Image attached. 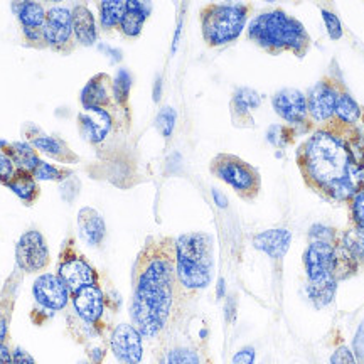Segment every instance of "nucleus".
<instances>
[{
	"instance_id": "f257e3e1",
	"label": "nucleus",
	"mask_w": 364,
	"mask_h": 364,
	"mask_svg": "<svg viewBox=\"0 0 364 364\" xmlns=\"http://www.w3.org/2000/svg\"><path fill=\"white\" fill-rule=\"evenodd\" d=\"M132 326L144 339H157L181 321L191 299L177 279L176 238L150 236L134 265Z\"/></svg>"
},
{
	"instance_id": "f03ea898",
	"label": "nucleus",
	"mask_w": 364,
	"mask_h": 364,
	"mask_svg": "<svg viewBox=\"0 0 364 364\" xmlns=\"http://www.w3.org/2000/svg\"><path fill=\"white\" fill-rule=\"evenodd\" d=\"M363 152L351 140L329 130L316 129L299 145L295 162L306 186L332 203H346L356 194L349 169Z\"/></svg>"
},
{
	"instance_id": "7ed1b4c3",
	"label": "nucleus",
	"mask_w": 364,
	"mask_h": 364,
	"mask_svg": "<svg viewBox=\"0 0 364 364\" xmlns=\"http://www.w3.org/2000/svg\"><path fill=\"white\" fill-rule=\"evenodd\" d=\"M248 39L272 56L292 53L304 58L312 46L306 26L280 7L267 9L255 16L248 26Z\"/></svg>"
},
{
	"instance_id": "20e7f679",
	"label": "nucleus",
	"mask_w": 364,
	"mask_h": 364,
	"mask_svg": "<svg viewBox=\"0 0 364 364\" xmlns=\"http://www.w3.org/2000/svg\"><path fill=\"white\" fill-rule=\"evenodd\" d=\"M177 279L186 294L194 295L211 284L215 272V241L208 233L181 235L176 240Z\"/></svg>"
},
{
	"instance_id": "39448f33",
	"label": "nucleus",
	"mask_w": 364,
	"mask_h": 364,
	"mask_svg": "<svg viewBox=\"0 0 364 364\" xmlns=\"http://www.w3.org/2000/svg\"><path fill=\"white\" fill-rule=\"evenodd\" d=\"M336 245L311 241L304 253L307 275V295L317 309L327 307L336 297L339 282L336 279Z\"/></svg>"
},
{
	"instance_id": "423d86ee",
	"label": "nucleus",
	"mask_w": 364,
	"mask_h": 364,
	"mask_svg": "<svg viewBox=\"0 0 364 364\" xmlns=\"http://www.w3.org/2000/svg\"><path fill=\"white\" fill-rule=\"evenodd\" d=\"M253 4H206L199 11L203 39L209 48L233 43L243 33Z\"/></svg>"
},
{
	"instance_id": "0eeeda50",
	"label": "nucleus",
	"mask_w": 364,
	"mask_h": 364,
	"mask_svg": "<svg viewBox=\"0 0 364 364\" xmlns=\"http://www.w3.org/2000/svg\"><path fill=\"white\" fill-rule=\"evenodd\" d=\"M209 171L225 182L245 201H253L262 191V176L258 169L233 154H218L209 164Z\"/></svg>"
},
{
	"instance_id": "6e6552de",
	"label": "nucleus",
	"mask_w": 364,
	"mask_h": 364,
	"mask_svg": "<svg viewBox=\"0 0 364 364\" xmlns=\"http://www.w3.org/2000/svg\"><path fill=\"white\" fill-rule=\"evenodd\" d=\"M344 86L338 61H332L329 71L312 86L307 95L309 113H311L316 129L327 125L334 118L336 100L341 88Z\"/></svg>"
},
{
	"instance_id": "1a4fd4ad",
	"label": "nucleus",
	"mask_w": 364,
	"mask_h": 364,
	"mask_svg": "<svg viewBox=\"0 0 364 364\" xmlns=\"http://www.w3.org/2000/svg\"><path fill=\"white\" fill-rule=\"evenodd\" d=\"M58 277L68 287L70 294L88 285H98V272L75 245V238L63 243L58 260Z\"/></svg>"
},
{
	"instance_id": "9d476101",
	"label": "nucleus",
	"mask_w": 364,
	"mask_h": 364,
	"mask_svg": "<svg viewBox=\"0 0 364 364\" xmlns=\"http://www.w3.org/2000/svg\"><path fill=\"white\" fill-rule=\"evenodd\" d=\"M277 115L284 118L287 125L297 130V134H312L316 130L311 113H309L307 97L300 90L284 88L277 91L272 98Z\"/></svg>"
},
{
	"instance_id": "9b49d317",
	"label": "nucleus",
	"mask_w": 364,
	"mask_h": 364,
	"mask_svg": "<svg viewBox=\"0 0 364 364\" xmlns=\"http://www.w3.org/2000/svg\"><path fill=\"white\" fill-rule=\"evenodd\" d=\"M44 43L53 51L70 54L75 51L76 39L73 31V14L66 7H51L46 12L43 26Z\"/></svg>"
},
{
	"instance_id": "f8f14e48",
	"label": "nucleus",
	"mask_w": 364,
	"mask_h": 364,
	"mask_svg": "<svg viewBox=\"0 0 364 364\" xmlns=\"http://www.w3.org/2000/svg\"><path fill=\"white\" fill-rule=\"evenodd\" d=\"M17 267L26 273H36L48 268L51 262L44 236L38 230H31L21 236L16 247Z\"/></svg>"
},
{
	"instance_id": "ddd939ff",
	"label": "nucleus",
	"mask_w": 364,
	"mask_h": 364,
	"mask_svg": "<svg viewBox=\"0 0 364 364\" xmlns=\"http://www.w3.org/2000/svg\"><path fill=\"white\" fill-rule=\"evenodd\" d=\"M73 312L91 329H103L105 317V295L100 285H88L80 289L78 292L71 294Z\"/></svg>"
},
{
	"instance_id": "4468645a",
	"label": "nucleus",
	"mask_w": 364,
	"mask_h": 364,
	"mask_svg": "<svg viewBox=\"0 0 364 364\" xmlns=\"http://www.w3.org/2000/svg\"><path fill=\"white\" fill-rule=\"evenodd\" d=\"M156 364H211V359L199 344L169 336L157 351Z\"/></svg>"
},
{
	"instance_id": "2eb2a0df",
	"label": "nucleus",
	"mask_w": 364,
	"mask_h": 364,
	"mask_svg": "<svg viewBox=\"0 0 364 364\" xmlns=\"http://www.w3.org/2000/svg\"><path fill=\"white\" fill-rule=\"evenodd\" d=\"M33 295L36 304L51 316L54 312L66 309L70 302V290L54 273H44L34 282Z\"/></svg>"
},
{
	"instance_id": "dca6fc26",
	"label": "nucleus",
	"mask_w": 364,
	"mask_h": 364,
	"mask_svg": "<svg viewBox=\"0 0 364 364\" xmlns=\"http://www.w3.org/2000/svg\"><path fill=\"white\" fill-rule=\"evenodd\" d=\"M142 334L132 324H118L112 332L110 346L120 364H139L142 361Z\"/></svg>"
},
{
	"instance_id": "f3484780",
	"label": "nucleus",
	"mask_w": 364,
	"mask_h": 364,
	"mask_svg": "<svg viewBox=\"0 0 364 364\" xmlns=\"http://www.w3.org/2000/svg\"><path fill=\"white\" fill-rule=\"evenodd\" d=\"M113 127L112 113L107 108H83L78 115V129L90 144H100L110 135Z\"/></svg>"
},
{
	"instance_id": "a211bd4d",
	"label": "nucleus",
	"mask_w": 364,
	"mask_h": 364,
	"mask_svg": "<svg viewBox=\"0 0 364 364\" xmlns=\"http://www.w3.org/2000/svg\"><path fill=\"white\" fill-rule=\"evenodd\" d=\"M26 135H27V140H29V145H33L34 149H38L39 152L46 154V156L53 157L54 161L63 162V164L78 162V156L68 147V144L56 139V136H49L43 134L38 127L34 125L27 127Z\"/></svg>"
},
{
	"instance_id": "6ab92c4d",
	"label": "nucleus",
	"mask_w": 364,
	"mask_h": 364,
	"mask_svg": "<svg viewBox=\"0 0 364 364\" xmlns=\"http://www.w3.org/2000/svg\"><path fill=\"white\" fill-rule=\"evenodd\" d=\"M262 105L260 93L252 88H238L231 97L230 112L231 120L241 129H252L255 125L253 112Z\"/></svg>"
},
{
	"instance_id": "aec40b11",
	"label": "nucleus",
	"mask_w": 364,
	"mask_h": 364,
	"mask_svg": "<svg viewBox=\"0 0 364 364\" xmlns=\"http://www.w3.org/2000/svg\"><path fill=\"white\" fill-rule=\"evenodd\" d=\"M113 100V81L105 73H98L81 91L83 108H110Z\"/></svg>"
},
{
	"instance_id": "412c9836",
	"label": "nucleus",
	"mask_w": 364,
	"mask_h": 364,
	"mask_svg": "<svg viewBox=\"0 0 364 364\" xmlns=\"http://www.w3.org/2000/svg\"><path fill=\"white\" fill-rule=\"evenodd\" d=\"M290 241H292V235L284 228L267 230L253 236L255 248L262 250L263 253H267L270 258H275V260H282L285 257V253L289 252Z\"/></svg>"
},
{
	"instance_id": "4be33fe9",
	"label": "nucleus",
	"mask_w": 364,
	"mask_h": 364,
	"mask_svg": "<svg viewBox=\"0 0 364 364\" xmlns=\"http://www.w3.org/2000/svg\"><path fill=\"white\" fill-rule=\"evenodd\" d=\"M73 14V31H75L76 43L81 46H93L97 43V22L95 16L85 4H80L71 11Z\"/></svg>"
},
{
	"instance_id": "5701e85b",
	"label": "nucleus",
	"mask_w": 364,
	"mask_h": 364,
	"mask_svg": "<svg viewBox=\"0 0 364 364\" xmlns=\"http://www.w3.org/2000/svg\"><path fill=\"white\" fill-rule=\"evenodd\" d=\"M76 221H78V230L86 243L98 247L105 238V233H107V226H105L102 215L95 211L93 208H83L78 213Z\"/></svg>"
},
{
	"instance_id": "b1692460",
	"label": "nucleus",
	"mask_w": 364,
	"mask_h": 364,
	"mask_svg": "<svg viewBox=\"0 0 364 364\" xmlns=\"http://www.w3.org/2000/svg\"><path fill=\"white\" fill-rule=\"evenodd\" d=\"M150 4L139 2V0H127V12L122 19L118 29L127 38H136L142 33V27L150 14Z\"/></svg>"
},
{
	"instance_id": "393cba45",
	"label": "nucleus",
	"mask_w": 364,
	"mask_h": 364,
	"mask_svg": "<svg viewBox=\"0 0 364 364\" xmlns=\"http://www.w3.org/2000/svg\"><path fill=\"white\" fill-rule=\"evenodd\" d=\"M6 186L17 196V198H21L27 206H33V204L39 199L41 191L33 172L16 169L14 176L11 177V181H9Z\"/></svg>"
},
{
	"instance_id": "a878e982",
	"label": "nucleus",
	"mask_w": 364,
	"mask_h": 364,
	"mask_svg": "<svg viewBox=\"0 0 364 364\" xmlns=\"http://www.w3.org/2000/svg\"><path fill=\"white\" fill-rule=\"evenodd\" d=\"M4 152L7 154L14 166L21 171L33 172L36 167H38V164L41 162V159L38 156V150H36L33 145H29L27 142L7 144V147L4 149Z\"/></svg>"
},
{
	"instance_id": "bb28decb",
	"label": "nucleus",
	"mask_w": 364,
	"mask_h": 364,
	"mask_svg": "<svg viewBox=\"0 0 364 364\" xmlns=\"http://www.w3.org/2000/svg\"><path fill=\"white\" fill-rule=\"evenodd\" d=\"M14 11L19 17L22 29H41L46 21V9L38 2L14 4Z\"/></svg>"
},
{
	"instance_id": "cd10ccee",
	"label": "nucleus",
	"mask_w": 364,
	"mask_h": 364,
	"mask_svg": "<svg viewBox=\"0 0 364 364\" xmlns=\"http://www.w3.org/2000/svg\"><path fill=\"white\" fill-rule=\"evenodd\" d=\"M341 243L353 255L359 267H364V228L348 225L341 230Z\"/></svg>"
},
{
	"instance_id": "c85d7f7f",
	"label": "nucleus",
	"mask_w": 364,
	"mask_h": 364,
	"mask_svg": "<svg viewBox=\"0 0 364 364\" xmlns=\"http://www.w3.org/2000/svg\"><path fill=\"white\" fill-rule=\"evenodd\" d=\"M98 9L103 29L112 31L122 24L127 12V0H107V2H100Z\"/></svg>"
},
{
	"instance_id": "c756f323",
	"label": "nucleus",
	"mask_w": 364,
	"mask_h": 364,
	"mask_svg": "<svg viewBox=\"0 0 364 364\" xmlns=\"http://www.w3.org/2000/svg\"><path fill=\"white\" fill-rule=\"evenodd\" d=\"M132 88V76L127 70L118 71L117 78L113 80V100H115L118 107H125L129 105Z\"/></svg>"
},
{
	"instance_id": "7c9ffc66",
	"label": "nucleus",
	"mask_w": 364,
	"mask_h": 364,
	"mask_svg": "<svg viewBox=\"0 0 364 364\" xmlns=\"http://www.w3.org/2000/svg\"><path fill=\"white\" fill-rule=\"evenodd\" d=\"M70 174H71L70 171L59 169V167L51 166V164L43 162V161H41L38 164V167L33 171V176L36 177V181H56V182H59V181L66 179Z\"/></svg>"
},
{
	"instance_id": "2f4dec72",
	"label": "nucleus",
	"mask_w": 364,
	"mask_h": 364,
	"mask_svg": "<svg viewBox=\"0 0 364 364\" xmlns=\"http://www.w3.org/2000/svg\"><path fill=\"white\" fill-rule=\"evenodd\" d=\"M349 225L364 228V189L358 191L348 201Z\"/></svg>"
},
{
	"instance_id": "473e14b6",
	"label": "nucleus",
	"mask_w": 364,
	"mask_h": 364,
	"mask_svg": "<svg viewBox=\"0 0 364 364\" xmlns=\"http://www.w3.org/2000/svg\"><path fill=\"white\" fill-rule=\"evenodd\" d=\"M309 238H311V241H322V243L338 245L341 238V231L331 226L314 225L311 228V231H309Z\"/></svg>"
},
{
	"instance_id": "72a5a7b5",
	"label": "nucleus",
	"mask_w": 364,
	"mask_h": 364,
	"mask_svg": "<svg viewBox=\"0 0 364 364\" xmlns=\"http://www.w3.org/2000/svg\"><path fill=\"white\" fill-rule=\"evenodd\" d=\"M275 132H279V135L273 134L272 130H268V140L275 145V147H287V145L295 142V136H297V130L292 129L289 125H277L273 127Z\"/></svg>"
},
{
	"instance_id": "f704fd0d",
	"label": "nucleus",
	"mask_w": 364,
	"mask_h": 364,
	"mask_svg": "<svg viewBox=\"0 0 364 364\" xmlns=\"http://www.w3.org/2000/svg\"><path fill=\"white\" fill-rule=\"evenodd\" d=\"M321 12H322V19L326 22V29L329 33L331 39L339 41L343 38V24H341V19L336 16V12H332L331 9H327L324 6H321Z\"/></svg>"
},
{
	"instance_id": "c9c22d12",
	"label": "nucleus",
	"mask_w": 364,
	"mask_h": 364,
	"mask_svg": "<svg viewBox=\"0 0 364 364\" xmlns=\"http://www.w3.org/2000/svg\"><path fill=\"white\" fill-rule=\"evenodd\" d=\"M174 124H176V112L174 108L166 107L162 108L161 113L157 115V129L161 130V134L169 139L172 135V130H174Z\"/></svg>"
},
{
	"instance_id": "e433bc0d",
	"label": "nucleus",
	"mask_w": 364,
	"mask_h": 364,
	"mask_svg": "<svg viewBox=\"0 0 364 364\" xmlns=\"http://www.w3.org/2000/svg\"><path fill=\"white\" fill-rule=\"evenodd\" d=\"M349 181H351L356 193L364 189V150L356 154V161L349 169Z\"/></svg>"
},
{
	"instance_id": "4c0bfd02",
	"label": "nucleus",
	"mask_w": 364,
	"mask_h": 364,
	"mask_svg": "<svg viewBox=\"0 0 364 364\" xmlns=\"http://www.w3.org/2000/svg\"><path fill=\"white\" fill-rule=\"evenodd\" d=\"M331 364H358L356 358L348 346L339 344L331 356Z\"/></svg>"
},
{
	"instance_id": "58836bf2",
	"label": "nucleus",
	"mask_w": 364,
	"mask_h": 364,
	"mask_svg": "<svg viewBox=\"0 0 364 364\" xmlns=\"http://www.w3.org/2000/svg\"><path fill=\"white\" fill-rule=\"evenodd\" d=\"M14 172H16V166H14L6 152H0V184L6 186L11 181Z\"/></svg>"
},
{
	"instance_id": "ea45409f",
	"label": "nucleus",
	"mask_w": 364,
	"mask_h": 364,
	"mask_svg": "<svg viewBox=\"0 0 364 364\" xmlns=\"http://www.w3.org/2000/svg\"><path fill=\"white\" fill-rule=\"evenodd\" d=\"M255 363V349L243 348L233 356V364H253Z\"/></svg>"
},
{
	"instance_id": "a19ab883",
	"label": "nucleus",
	"mask_w": 364,
	"mask_h": 364,
	"mask_svg": "<svg viewBox=\"0 0 364 364\" xmlns=\"http://www.w3.org/2000/svg\"><path fill=\"white\" fill-rule=\"evenodd\" d=\"M12 358H14V364H36L34 358L31 356V354L27 351H24L22 348L14 349Z\"/></svg>"
},
{
	"instance_id": "79ce46f5",
	"label": "nucleus",
	"mask_w": 364,
	"mask_h": 364,
	"mask_svg": "<svg viewBox=\"0 0 364 364\" xmlns=\"http://www.w3.org/2000/svg\"><path fill=\"white\" fill-rule=\"evenodd\" d=\"M9 318L6 314H0V346L4 344V341L7 339V332H9Z\"/></svg>"
},
{
	"instance_id": "37998d69",
	"label": "nucleus",
	"mask_w": 364,
	"mask_h": 364,
	"mask_svg": "<svg viewBox=\"0 0 364 364\" xmlns=\"http://www.w3.org/2000/svg\"><path fill=\"white\" fill-rule=\"evenodd\" d=\"M0 364H14L12 353L6 344L0 346Z\"/></svg>"
},
{
	"instance_id": "c03bdc74",
	"label": "nucleus",
	"mask_w": 364,
	"mask_h": 364,
	"mask_svg": "<svg viewBox=\"0 0 364 364\" xmlns=\"http://www.w3.org/2000/svg\"><path fill=\"white\" fill-rule=\"evenodd\" d=\"M213 198H215V201L218 203V206H220V208H226L228 206V199L218 189L213 191Z\"/></svg>"
},
{
	"instance_id": "a18cd8bd",
	"label": "nucleus",
	"mask_w": 364,
	"mask_h": 364,
	"mask_svg": "<svg viewBox=\"0 0 364 364\" xmlns=\"http://www.w3.org/2000/svg\"><path fill=\"white\" fill-rule=\"evenodd\" d=\"M6 147H7V142H6V140H0V150H4Z\"/></svg>"
}]
</instances>
